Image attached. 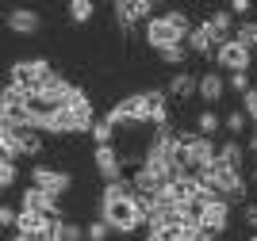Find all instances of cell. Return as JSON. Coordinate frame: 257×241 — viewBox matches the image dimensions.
Instances as JSON below:
<instances>
[{
	"label": "cell",
	"mask_w": 257,
	"mask_h": 241,
	"mask_svg": "<svg viewBox=\"0 0 257 241\" xmlns=\"http://www.w3.org/2000/svg\"><path fill=\"white\" fill-rule=\"evenodd\" d=\"M31 184L62 199L65 191L73 188V176H69V172H62V168H50V165H35V168H31Z\"/></svg>",
	"instance_id": "9c48e42d"
},
{
	"label": "cell",
	"mask_w": 257,
	"mask_h": 241,
	"mask_svg": "<svg viewBox=\"0 0 257 241\" xmlns=\"http://www.w3.org/2000/svg\"><path fill=\"white\" fill-rule=\"evenodd\" d=\"M20 210H35V214H50V218H58V214H62V203H58V195H50V191L27 184L23 195H20Z\"/></svg>",
	"instance_id": "8fae6325"
},
{
	"label": "cell",
	"mask_w": 257,
	"mask_h": 241,
	"mask_svg": "<svg viewBox=\"0 0 257 241\" xmlns=\"http://www.w3.org/2000/svg\"><path fill=\"white\" fill-rule=\"evenodd\" d=\"M111 138H115V123H111V119H96V126H92V142H96V146H111Z\"/></svg>",
	"instance_id": "ffe728a7"
},
{
	"label": "cell",
	"mask_w": 257,
	"mask_h": 241,
	"mask_svg": "<svg viewBox=\"0 0 257 241\" xmlns=\"http://www.w3.org/2000/svg\"><path fill=\"white\" fill-rule=\"evenodd\" d=\"M16 180H20V165L12 157H0V188H16Z\"/></svg>",
	"instance_id": "7402d4cb"
},
{
	"label": "cell",
	"mask_w": 257,
	"mask_h": 241,
	"mask_svg": "<svg viewBox=\"0 0 257 241\" xmlns=\"http://www.w3.org/2000/svg\"><path fill=\"white\" fill-rule=\"evenodd\" d=\"M54 237H58V241H88L81 222H65V218H58V230H54Z\"/></svg>",
	"instance_id": "d6986e66"
},
{
	"label": "cell",
	"mask_w": 257,
	"mask_h": 241,
	"mask_svg": "<svg viewBox=\"0 0 257 241\" xmlns=\"http://www.w3.org/2000/svg\"><path fill=\"white\" fill-rule=\"evenodd\" d=\"M54 230H58V218L35 214V210H20L16 233H23V237H31V241H46V237H54Z\"/></svg>",
	"instance_id": "30bf717a"
},
{
	"label": "cell",
	"mask_w": 257,
	"mask_h": 241,
	"mask_svg": "<svg viewBox=\"0 0 257 241\" xmlns=\"http://www.w3.org/2000/svg\"><path fill=\"white\" fill-rule=\"evenodd\" d=\"M219 161H223L226 168H234V172H242V165H246V146H242L238 138H226L223 146H219Z\"/></svg>",
	"instance_id": "e0dca14e"
},
{
	"label": "cell",
	"mask_w": 257,
	"mask_h": 241,
	"mask_svg": "<svg viewBox=\"0 0 257 241\" xmlns=\"http://www.w3.org/2000/svg\"><path fill=\"white\" fill-rule=\"evenodd\" d=\"M50 77H54V65L46 62V58H20V62L12 65L8 81H12V84H20L23 92L31 96V92H39V88H43Z\"/></svg>",
	"instance_id": "277c9868"
},
{
	"label": "cell",
	"mask_w": 257,
	"mask_h": 241,
	"mask_svg": "<svg viewBox=\"0 0 257 241\" xmlns=\"http://www.w3.org/2000/svg\"><path fill=\"white\" fill-rule=\"evenodd\" d=\"M46 241H58V237H46Z\"/></svg>",
	"instance_id": "8d00e7d4"
},
{
	"label": "cell",
	"mask_w": 257,
	"mask_h": 241,
	"mask_svg": "<svg viewBox=\"0 0 257 241\" xmlns=\"http://www.w3.org/2000/svg\"><path fill=\"white\" fill-rule=\"evenodd\" d=\"M234 39L253 50V46H257V23L253 20H242V23H238V31H234Z\"/></svg>",
	"instance_id": "cb8c5ba5"
},
{
	"label": "cell",
	"mask_w": 257,
	"mask_h": 241,
	"mask_svg": "<svg viewBox=\"0 0 257 241\" xmlns=\"http://www.w3.org/2000/svg\"><path fill=\"white\" fill-rule=\"evenodd\" d=\"M249 58H253V50L249 46H242L238 39H226L219 50H215V65L219 69H226V73H249Z\"/></svg>",
	"instance_id": "ba28073f"
},
{
	"label": "cell",
	"mask_w": 257,
	"mask_h": 241,
	"mask_svg": "<svg viewBox=\"0 0 257 241\" xmlns=\"http://www.w3.org/2000/svg\"><path fill=\"white\" fill-rule=\"evenodd\" d=\"M188 50H192V54H200V58H215L219 42H215V35H211V27H207V23L192 27V35H188Z\"/></svg>",
	"instance_id": "9a60e30c"
},
{
	"label": "cell",
	"mask_w": 257,
	"mask_h": 241,
	"mask_svg": "<svg viewBox=\"0 0 257 241\" xmlns=\"http://www.w3.org/2000/svg\"><path fill=\"white\" fill-rule=\"evenodd\" d=\"M246 241H257V233H249V237H246Z\"/></svg>",
	"instance_id": "e575fe53"
},
{
	"label": "cell",
	"mask_w": 257,
	"mask_h": 241,
	"mask_svg": "<svg viewBox=\"0 0 257 241\" xmlns=\"http://www.w3.org/2000/svg\"><path fill=\"white\" fill-rule=\"evenodd\" d=\"M242 111L249 115V123H253V130H257V88H253V92H246V96H242Z\"/></svg>",
	"instance_id": "484cf974"
},
{
	"label": "cell",
	"mask_w": 257,
	"mask_h": 241,
	"mask_svg": "<svg viewBox=\"0 0 257 241\" xmlns=\"http://www.w3.org/2000/svg\"><path fill=\"white\" fill-rule=\"evenodd\" d=\"M111 12H115V23H119V31H123V35H131L135 23L146 27V23L154 20V4H150V0H115Z\"/></svg>",
	"instance_id": "52a82bcc"
},
{
	"label": "cell",
	"mask_w": 257,
	"mask_h": 241,
	"mask_svg": "<svg viewBox=\"0 0 257 241\" xmlns=\"http://www.w3.org/2000/svg\"><path fill=\"white\" fill-rule=\"evenodd\" d=\"M196 203H200V226H204L211 237H219V233H226V226H230V203L223 199V195H215V191H200L196 195Z\"/></svg>",
	"instance_id": "5b68a950"
},
{
	"label": "cell",
	"mask_w": 257,
	"mask_h": 241,
	"mask_svg": "<svg viewBox=\"0 0 257 241\" xmlns=\"http://www.w3.org/2000/svg\"><path fill=\"white\" fill-rule=\"evenodd\" d=\"M253 184H257V168H253Z\"/></svg>",
	"instance_id": "d590c367"
},
{
	"label": "cell",
	"mask_w": 257,
	"mask_h": 241,
	"mask_svg": "<svg viewBox=\"0 0 257 241\" xmlns=\"http://www.w3.org/2000/svg\"><path fill=\"white\" fill-rule=\"evenodd\" d=\"M165 92H169L173 100H192V96H200V77L188 73V69H181V73H173V81H169Z\"/></svg>",
	"instance_id": "5bb4252c"
},
{
	"label": "cell",
	"mask_w": 257,
	"mask_h": 241,
	"mask_svg": "<svg viewBox=\"0 0 257 241\" xmlns=\"http://www.w3.org/2000/svg\"><path fill=\"white\" fill-rule=\"evenodd\" d=\"M0 149L4 157L20 161V157H39L43 153V134L27 130V126H0Z\"/></svg>",
	"instance_id": "3957f363"
},
{
	"label": "cell",
	"mask_w": 257,
	"mask_h": 241,
	"mask_svg": "<svg viewBox=\"0 0 257 241\" xmlns=\"http://www.w3.org/2000/svg\"><path fill=\"white\" fill-rule=\"evenodd\" d=\"M226 88H234V92H242V96L253 92V84H249V73H234L230 81H226Z\"/></svg>",
	"instance_id": "83f0119b"
},
{
	"label": "cell",
	"mask_w": 257,
	"mask_h": 241,
	"mask_svg": "<svg viewBox=\"0 0 257 241\" xmlns=\"http://www.w3.org/2000/svg\"><path fill=\"white\" fill-rule=\"evenodd\" d=\"M142 241H169V237H158V233H146Z\"/></svg>",
	"instance_id": "1f68e13d"
},
{
	"label": "cell",
	"mask_w": 257,
	"mask_h": 241,
	"mask_svg": "<svg viewBox=\"0 0 257 241\" xmlns=\"http://www.w3.org/2000/svg\"><path fill=\"white\" fill-rule=\"evenodd\" d=\"M12 241H31V237H23V233H12Z\"/></svg>",
	"instance_id": "d6a6232c"
},
{
	"label": "cell",
	"mask_w": 257,
	"mask_h": 241,
	"mask_svg": "<svg viewBox=\"0 0 257 241\" xmlns=\"http://www.w3.org/2000/svg\"><path fill=\"white\" fill-rule=\"evenodd\" d=\"M92 16H96V4H92V0H73V4H69V20L73 23H88Z\"/></svg>",
	"instance_id": "44dd1931"
},
{
	"label": "cell",
	"mask_w": 257,
	"mask_h": 241,
	"mask_svg": "<svg viewBox=\"0 0 257 241\" xmlns=\"http://www.w3.org/2000/svg\"><path fill=\"white\" fill-rule=\"evenodd\" d=\"M219 130H223V119H219V111H215V107H204V111H200V119H196V134L211 138V134H219Z\"/></svg>",
	"instance_id": "ac0fdd59"
},
{
	"label": "cell",
	"mask_w": 257,
	"mask_h": 241,
	"mask_svg": "<svg viewBox=\"0 0 257 241\" xmlns=\"http://www.w3.org/2000/svg\"><path fill=\"white\" fill-rule=\"evenodd\" d=\"M181 161H184L188 172H204V168L219 165V146H215V138L181 130Z\"/></svg>",
	"instance_id": "7a4b0ae2"
},
{
	"label": "cell",
	"mask_w": 257,
	"mask_h": 241,
	"mask_svg": "<svg viewBox=\"0 0 257 241\" xmlns=\"http://www.w3.org/2000/svg\"><path fill=\"white\" fill-rule=\"evenodd\" d=\"M188 58V46H173V50H161V62L165 65H181Z\"/></svg>",
	"instance_id": "4316f807"
},
{
	"label": "cell",
	"mask_w": 257,
	"mask_h": 241,
	"mask_svg": "<svg viewBox=\"0 0 257 241\" xmlns=\"http://www.w3.org/2000/svg\"><path fill=\"white\" fill-rule=\"evenodd\" d=\"M16 222H20V210L16 207H0V226H8V230L16 233Z\"/></svg>",
	"instance_id": "f1b7e54d"
},
{
	"label": "cell",
	"mask_w": 257,
	"mask_h": 241,
	"mask_svg": "<svg viewBox=\"0 0 257 241\" xmlns=\"http://www.w3.org/2000/svg\"><path fill=\"white\" fill-rule=\"evenodd\" d=\"M92 165H96V172L104 176V184H119V180H127V176H123V157H119L115 146H96Z\"/></svg>",
	"instance_id": "7c38bea8"
},
{
	"label": "cell",
	"mask_w": 257,
	"mask_h": 241,
	"mask_svg": "<svg viewBox=\"0 0 257 241\" xmlns=\"http://www.w3.org/2000/svg\"><path fill=\"white\" fill-rule=\"evenodd\" d=\"M4 23H8V31L12 35H39V27H43V16L39 12H31V8H12L8 16H4Z\"/></svg>",
	"instance_id": "4fadbf2b"
},
{
	"label": "cell",
	"mask_w": 257,
	"mask_h": 241,
	"mask_svg": "<svg viewBox=\"0 0 257 241\" xmlns=\"http://www.w3.org/2000/svg\"><path fill=\"white\" fill-rule=\"evenodd\" d=\"M249 149H253V153H257V130H253V142H249Z\"/></svg>",
	"instance_id": "836d02e7"
},
{
	"label": "cell",
	"mask_w": 257,
	"mask_h": 241,
	"mask_svg": "<svg viewBox=\"0 0 257 241\" xmlns=\"http://www.w3.org/2000/svg\"><path fill=\"white\" fill-rule=\"evenodd\" d=\"M230 12H234V16H249V0H234Z\"/></svg>",
	"instance_id": "4dcf8cb0"
},
{
	"label": "cell",
	"mask_w": 257,
	"mask_h": 241,
	"mask_svg": "<svg viewBox=\"0 0 257 241\" xmlns=\"http://www.w3.org/2000/svg\"><path fill=\"white\" fill-rule=\"evenodd\" d=\"M100 218L111 226V233H135L139 226H146V207H142V195L135 191L131 180H119V184H104L100 191Z\"/></svg>",
	"instance_id": "6da1fadb"
},
{
	"label": "cell",
	"mask_w": 257,
	"mask_h": 241,
	"mask_svg": "<svg viewBox=\"0 0 257 241\" xmlns=\"http://www.w3.org/2000/svg\"><path fill=\"white\" fill-rule=\"evenodd\" d=\"M246 123H249V115H246V111H242V107H238V111H230V115H226L223 119V130H226V134H242V130H246Z\"/></svg>",
	"instance_id": "603a6c76"
},
{
	"label": "cell",
	"mask_w": 257,
	"mask_h": 241,
	"mask_svg": "<svg viewBox=\"0 0 257 241\" xmlns=\"http://www.w3.org/2000/svg\"><path fill=\"white\" fill-rule=\"evenodd\" d=\"M85 237H88V241H107V237H111V226H107L104 218H92V222L85 226Z\"/></svg>",
	"instance_id": "d4e9b609"
},
{
	"label": "cell",
	"mask_w": 257,
	"mask_h": 241,
	"mask_svg": "<svg viewBox=\"0 0 257 241\" xmlns=\"http://www.w3.org/2000/svg\"><path fill=\"white\" fill-rule=\"evenodd\" d=\"M242 214H246V222L253 226V233H257V203H246V207H242Z\"/></svg>",
	"instance_id": "f546056e"
},
{
	"label": "cell",
	"mask_w": 257,
	"mask_h": 241,
	"mask_svg": "<svg viewBox=\"0 0 257 241\" xmlns=\"http://www.w3.org/2000/svg\"><path fill=\"white\" fill-rule=\"evenodd\" d=\"M223 92H226V81L219 73H200V100H204V104H219V100H223Z\"/></svg>",
	"instance_id": "2e32d148"
},
{
	"label": "cell",
	"mask_w": 257,
	"mask_h": 241,
	"mask_svg": "<svg viewBox=\"0 0 257 241\" xmlns=\"http://www.w3.org/2000/svg\"><path fill=\"white\" fill-rule=\"evenodd\" d=\"M142 31H146V42H150L158 54L161 50H173V46H188V31H181L169 16H154Z\"/></svg>",
	"instance_id": "8992f818"
}]
</instances>
